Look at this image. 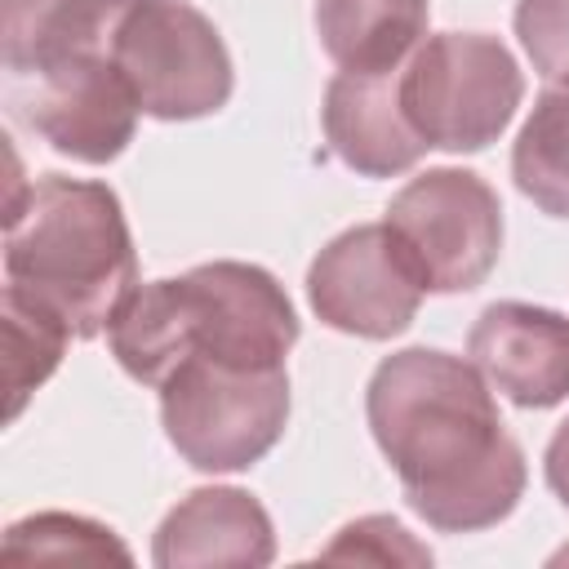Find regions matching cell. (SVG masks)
<instances>
[{
	"label": "cell",
	"instance_id": "cell-1",
	"mask_svg": "<svg viewBox=\"0 0 569 569\" xmlns=\"http://www.w3.org/2000/svg\"><path fill=\"white\" fill-rule=\"evenodd\" d=\"M365 413L405 502L431 529L476 533L516 511L529 476L525 449L471 360L405 347L373 369Z\"/></svg>",
	"mask_w": 569,
	"mask_h": 569
},
{
	"label": "cell",
	"instance_id": "cell-2",
	"mask_svg": "<svg viewBox=\"0 0 569 569\" xmlns=\"http://www.w3.org/2000/svg\"><path fill=\"white\" fill-rule=\"evenodd\" d=\"M107 342L133 382L160 387L191 356L284 365L298 342V311L267 267L204 262L138 284L107 325Z\"/></svg>",
	"mask_w": 569,
	"mask_h": 569
},
{
	"label": "cell",
	"instance_id": "cell-3",
	"mask_svg": "<svg viewBox=\"0 0 569 569\" xmlns=\"http://www.w3.org/2000/svg\"><path fill=\"white\" fill-rule=\"evenodd\" d=\"M4 276L58 311L76 338H98L138 289L120 196L89 178H36L4 209Z\"/></svg>",
	"mask_w": 569,
	"mask_h": 569
},
{
	"label": "cell",
	"instance_id": "cell-4",
	"mask_svg": "<svg viewBox=\"0 0 569 569\" xmlns=\"http://www.w3.org/2000/svg\"><path fill=\"white\" fill-rule=\"evenodd\" d=\"M160 422L196 471H244L284 436L289 373L284 365L191 356L160 382Z\"/></svg>",
	"mask_w": 569,
	"mask_h": 569
},
{
	"label": "cell",
	"instance_id": "cell-5",
	"mask_svg": "<svg viewBox=\"0 0 569 569\" xmlns=\"http://www.w3.org/2000/svg\"><path fill=\"white\" fill-rule=\"evenodd\" d=\"M102 49L151 120L213 116L236 84L222 31L187 0H116Z\"/></svg>",
	"mask_w": 569,
	"mask_h": 569
},
{
	"label": "cell",
	"instance_id": "cell-6",
	"mask_svg": "<svg viewBox=\"0 0 569 569\" xmlns=\"http://www.w3.org/2000/svg\"><path fill=\"white\" fill-rule=\"evenodd\" d=\"M400 98L427 147L462 156L502 138L525 98V76L498 36L440 31L409 53Z\"/></svg>",
	"mask_w": 569,
	"mask_h": 569
},
{
	"label": "cell",
	"instance_id": "cell-7",
	"mask_svg": "<svg viewBox=\"0 0 569 569\" xmlns=\"http://www.w3.org/2000/svg\"><path fill=\"white\" fill-rule=\"evenodd\" d=\"M418 267L427 293L476 289L502 253L498 191L471 169H427L409 178L382 218Z\"/></svg>",
	"mask_w": 569,
	"mask_h": 569
},
{
	"label": "cell",
	"instance_id": "cell-8",
	"mask_svg": "<svg viewBox=\"0 0 569 569\" xmlns=\"http://www.w3.org/2000/svg\"><path fill=\"white\" fill-rule=\"evenodd\" d=\"M13 107L58 151L80 164L116 160L138 129V98L102 44H84L13 76Z\"/></svg>",
	"mask_w": 569,
	"mask_h": 569
},
{
	"label": "cell",
	"instance_id": "cell-9",
	"mask_svg": "<svg viewBox=\"0 0 569 569\" xmlns=\"http://www.w3.org/2000/svg\"><path fill=\"white\" fill-rule=\"evenodd\" d=\"M422 293L427 284L387 222L347 227L316 253L307 271L311 311L329 329L369 342L405 333L422 307Z\"/></svg>",
	"mask_w": 569,
	"mask_h": 569
},
{
	"label": "cell",
	"instance_id": "cell-10",
	"mask_svg": "<svg viewBox=\"0 0 569 569\" xmlns=\"http://www.w3.org/2000/svg\"><path fill=\"white\" fill-rule=\"evenodd\" d=\"M467 356L493 391L520 409H551L569 396V316L533 302H489Z\"/></svg>",
	"mask_w": 569,
	"mask_h": 569
},
{
	"label": "cell",
	"instance_id": "cell-11",
	"mask_svg": "<svg viewBox=\"0 0 569 569\" xmlns=\"http://www.w3.org/2000/svg\"><path fill=\"white\" fill-rule=\"evenodd\" d=\"M400 71L405 62L391 71H338L325 84V142L347 169L365 178H396L431 151L405 111Z\"/></svg>",
	"mask_w": 569,
	"mask_h": 569
},
{
	"label": "cell",
	"instance_id": "cell-12",
	"mask_svg": "<svg viewBox=\"0 0 569 569\" xmlns=\"http://www.w3.org/2000/svg\"><path fill=\"white\" fill-rule=\"evenodd\" d=\"M151 560L160 569H204V565H271L276 529L267 507L231 485L191 489L156 529Z\"/></svg>",
	"mask_w": 569,
	"mask_h": 569
},
{
	"label": "cell",
	"instance_id": "cell-13",
	"mask_svg": "<svg viewBox=\"0 0 569 569\" xmlns=\"http://www.w3.org/2000/svg\"><path fill=\"white\" fill-rule=\"evenodd\" d=\"M311 18L338 71H391L427 40L431 0H316Z\"/></svg>",
	"mask_w": 569,
	"mask_h": 569
},
{
	"label": "cell",
	"instance_id": "cell-14",
	"mask_svg": "<svg viewBox=\"0 0 569 569\" xmlns=\"http://www.w3.org/2000/svg\"><path fill=\"white\" fill-rule=\"evenodd\" d=\"M116 0H4V67L9 76H27L40 62L107 44V22Z\"/></svg>",
	"mask_w": 569,
	"mask_h": 569
},
{
	"label": "cell",
	"instance_id": "cell-15",
	"mask_svg": "<svg viewBox=\"0 0 569 569\" xmlns=\"http://www.w3.org/2000/svg\"><path fill=\"white\" fill-rule=\"evenodd\" d=\"M511 178L542 213L569 218V71L533 98L511 147Z\"/></svg>",
	"mask_w": 569,
	"mask_h": 569
},
{
	"label": "cell",
	"instance_id": "cell-16",
	"mask_svg": "<svg viewBox=\"0 0 569 569\" xmlns=\"http://www.w3.org/2000/svg\"><path fill=\"white\" fill-rule=\"evenodd\" d=\"M0 329H4V418L13 422L36 387L49 382V373L62 365L67 342L76 338L58 311H49L40 298H31L18 284H4L0 293Z\"/></svg>",
	"mask_w": 569,
	"mask_h": 569
},
{
	"label": "cell",
	"instance_id": "cell-17",
	"mask_svg": "<svg viewBox=\"0 0 569 569\" xmlns=\"http://www.w3.org/2000/svg\"><path fill=\"white\" fill-rule=\"evenodd\" d=\"M36 560H53V565H129V547L116 538L111 525L89 520V516H71V511H40L27 520H13L4 533V565H36Z\"/></svg>",
	"mask_w": 569,
	"mask_h": 569
},
{
	"label": "cell",
	"instance_id": "cell-18",
	"mask_svg": "<svg viewBox=\"0 0 569 569\" xmlns=\"http://www.w3.org/2000/svg\"><path fill=\"white\" fill-rule=\"evenodd\" d=\"M325 560H373V565H431V551L413 542V533L391 516H365L338 529V538L320 551Z\"/></svg>",
	"mask_w": 569,
	"mask_h": 569
},
{
	"label": "cell",
	"instance_id": "cell-19",
	"mask_svg": "<svg viewBox=\"0 0 569 569\" xmlns=\"http://www.w3.org/2000/svg\"><path fill=\"white\" fill-rule=\"evenodd\" d=\"M516 36L542 80L569 71V0H516Z\"/></svg>",
	"mask_w": 569,
	"mask_h": 569
},
{
	"label": "cell",
	"instance_id": "cell-20",
	"mask_svg": "<svg viewBox=\"0 0 569 569\" xmlns=\"http://www.w3.org/2000/svg\"><path fill=\"white\" fill-rule=\"evenodd\" d=\"M542 471H547V485L551 493L560 498V507L569 511V418L556 427V436L547 440V453H542Z\"/></svg>",
	"mask_w": 569,
	"mask_h": 569
}]
</instances>
